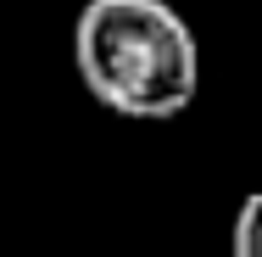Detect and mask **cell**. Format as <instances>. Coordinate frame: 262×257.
<instances>
[{"mask_svg": "<svg viewBox=\"0 0 262 257\" xmlns=\"http://www.w3.org/2000/svg\"><path fill=\"white\" fill-rule=\"evenodd\" d=\"M73 67L106 112L140 123L179 117L201 90L195 34L167 0H84Z\"/></svg>", "mask_w": 262, "mask_h": 257, "instance_id": "6da1fadb", "label": "cell"}, {"mask_svg": "<svg viewBox=\"0 0 262 257\" xmlns=\"http://www.w3.org/2000/svg\"><path fill=\"white\" fill-rule=\"evenodd\" d=\"M257 218H262V196H246L234 212V257H257Z\"/></svg>", "mask_w": 262, "mask_h": 257, "instance_id": "7a4b0ae2", "label": "cell"}]
</instances>
